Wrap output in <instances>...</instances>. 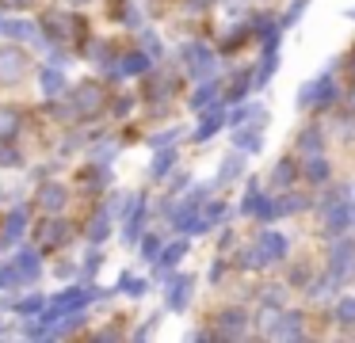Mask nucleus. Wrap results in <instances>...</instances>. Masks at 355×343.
<instances>
[{"label":"nucleus","instance_id":"obj_1","mask_svg":"<svg viewBox=\"0 0 355 343\" xmlns=\"http://www.w3.org/2000/svg\"><path fill=\"white\" fill-rule=\"evenodd\" d=\"M35 274H39V259H35V252H24L12 267H0V286H16V282L35 279Z\"/></svg>","mask_w":355,"mask_h":343},{"label":"nucleus","instance_id":"obj_2","mask_svg":"<svg viewBox=\"0 0 355 343\" xmlns=\"http://www.w3.org/2000/svg\"><path fill=\"white\" fill-rule=\"evenodd\" d=\"M19 76H24V53L4 46L0 50V80H19Z\"/></svg>","mask_w":355,"mask_h":343},{"label":"nucleus","instance_id":"obj_3","mask_svg":"<svg viewBox=\"0 0 355 343\" xmlns=\"http://www.w3.org/2000/svg\"><path fill=\"white\" fill-rule=\"evenodd\" d=\"M39 198H42V206H46V210H58V206H65V191L58 187V183H46V187L39 191Z\"/></svg>","mask_w":355,"mask_h":343},{"label":"nucleus","instance_id":"obj_4","mask_svg":"<svg viewBox=\"0 0 355 343\" xmlns=\"http://www.w3.org/2000/svg\"><path fill=\"white\" fill-rule=\"evenodd\" d=\"M19 130V114L12 107H0V137H16Z\"/></svg>","mask_w":355,"mask_h":343},{"label":"nucleus","instance_id":"obj_5","mask_svg":"<svg viewBox=\"0 0 355 343\" xmlns=\"http://www.w3.org/2000/svg\"><path fill=\"white\" fill-rule=\"evenodd\" d=\"M0 30H4V35H12V38H35L31 23H16V19H8V23H0Z\"/></svg>","mask_w":355,"mask_h":343},{"label":"nucleus","instance_id":"obj_6","mask_svg":"<svg viewBox=\"0 0 355 343\" xmlns=\"http://www.w3.org/2000/svg\"><path fill=\"white\" fill-rule=\"evenodd\" d=\"M19 233H24V210H16V213L8 218V236H4V240H16Z\"/></svg>","mask_w":355,"mask_h":343},{"label":"nucleus","instance_id":"obj_7","mask_svg":"<svg viewBox=\"0 0 355 343\" xmlns=\"http://www.w3.org/2000/svg\"><path fill=\"white\" fill-rule=\"evenodd\" d=\"M80 103H85V111H96V103H100V91H96V88H80Z\"/></svg>","mask_w":355,"mask_h":343},{"label":"nucleus","instance_id":"obj_8","mask_svg":"<svg viewBox=\"0 0 355 343\" xmlns=\"http://www.w3.org/2000/svg\"><path fill=\"white\" fill-rule=\"evenodd\" d=\"M62 76H58V73H46V76H42V88H46V91H58V88H62Z\"/></svg>","mask_w":355,"mask_h":343},{"label":"nucleus","instance_id":"obj_9","mask_svg":"<svg viewBox=\"0 0 355 343\" xmlns=\"http://www.w3.org/2000/svg\"><path fill=\"white\" fill-rule=\"evenodd\" d=\"M12 4H24V0H12Z\"/></svg>","mask_w":355,"mask_h":343}]
</instances>
